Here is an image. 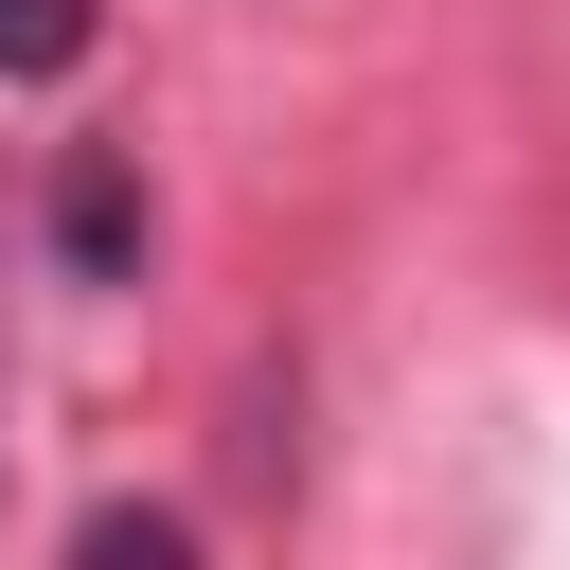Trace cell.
Masks as SVG:
<instances>
[{"instance_id":"cell-3","label":"cell","mask_w":570,"mask_h":570,"mask_svg":"<svg viewBox=\"0 0 570 570\" xmlns=\"http://www.w3.org/2000/svg\"><path fill=\"white\" fill-rule=\"evenodd\" d=\"M125 232H142V214H125V178L89 160V178H71V267H125Z\"/></svg>"},{"instance_id":"cell-1","label":"cell","mask_w":570,"mask_h":570,"mask_svg":"<svg viewBox=\"0 0 570 570\" xmlns=\"http://www.w3.org/2000/svg\"><path fill=\"white\" fill-rule=\"evenodd\" d=\"M71 570H196V534H178V517H142V499H107V517L71 534Z\"/></svg>"},{"instance_id":"cell-2","label":"cell","mask_w":570,"mask_h":570,"mask_svg":"<svg viewBox=\"0 0 570 570\" xmlns=\"http://www.w3.org/2000/svg\"><path fill=\"white\" fill-rule=\"evenodd\" d=\"M89 53V0H0V71H71Z\"/></svg>"}]
</instances>
